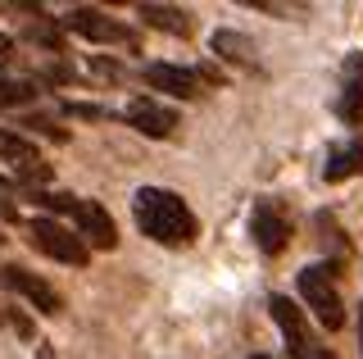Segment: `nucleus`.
Here are the masks:
<instances>
[{"instance_id":"obj_8","label":"nucleus","mask_w":363,"mask_h":359,"mask_svg":"<svg viewBox=\"0 0 363 359\" xmlns=\"http://www.w3.org/2000/svg\"><path fill=\"white\" fill-rule=\"evenodd\" d=\"M250 237H255V245L264 255H281L286 250V219H281V209L272 205V200H255V209H250Z\"/></svg>"},{"instance_id":"obj_6","label":"nucleus","mask_w":363,"mask_h":359,"mask_svg":"<svg viewBox=\"0 0 363 359\" xmlns=\"http://www.w3.org/2000/svg\"><path fill=\"white\" fill-rule=\"evenodd\" d=\"M73 223H77V237L86 241V250L91 245H96V250H113V245H118V228H113L109 209L100 205V200H77Z\"/></svg>"},{"instance_id":"obj_16","label":"nucleus","mask_w":363,"mask_h":359,"mask_svg":"<svg viewBox=\"0 0 363 359\" xmlns=\"http://www.w3.org/2000/svg\"><path fill=\"white\" fill-rule=\"evenodd\" d=\"M359 355H363V305H359Z\"/></svg>"},{"instance_id":"obj_18","label":"nucleus","mask_w":363,"mask_h":359,"mask_svg":"<svg viewBox=\"0 0 363 359\" xmlns=\"http://www.w3.org/2000/svg\"><path fill=\"white\" fill-rule=\"evenodd\" d=\"M250 359H268V355H250Z\"/></svg>"},{"instance_id":"obj_3","label":"nucleus","mask_w":363,"mask_h":359,"mask_svg":"<svg viewBox=\"0 0 363 359\" xmlns=\"http://www.w3.org/2000/svg\"><path fill=\"white\" fill-rule=\"evenodd\" d=\"M28 241L37 245L41 255H50V260H60V264H68V268H86V264H91L86 241L73 237V232H68L64 223H55V219H37V223L28 228Z\"/></svg>"},{"instance_id":"obj_1","label":"nucleus","mask_w":363,"mask_h":359,"mask_svg":"<svg viewBox=\"0 0 363 359\" xmlns=\"http://www.w3.org/2000/svg\"><path fill=\"white\" fill-rule=\"evenodd\" d=\"M132 214H136V228L159 245H186L200 232L191 205L177 192H168V187H141L132 196Z\"/></svg>"},{"instance_id":"obj_12","label":"nucleus","mask_w":363,"mask_h":359,"mask_svg":"<svg viewBox=\"0 0 363 359\" xmlns=\"http://www.w3.org/2000/svg\"><path fill=\"white\" fill-rule=\"evenodd\" d=\"M141 18L150 28H159V32H173V37H186V32H191V14H186V9H173V5H155V0H145Z\"/></svg>"},{"instance_id":"obj_2","label":"nucleus","mask_w":363,"mask_h":359,"mask_svg":"<svg viewBox=\"0 0 363 359\" xmlns=\"http://www.w3.org/2000/svg\"><path fill=\"white\" fill-rule=\"evenodd\" d=\"M300 300L313 309V319L323 323L327 332H336L340 323H345V300H340V291L332 282V264H309L300 273Z\"/></svg>"},{"instance_id":"obj_10","label":"nucleus","mask_w":363,"mask_h":359,"mask_svg":"<svg viewBox=\"0 0 363 359\" xmlns=\"http://www.w3.org/2000/svg\"><path fill=\"white\" fill-rule=\"evenodd\" d=\"M336 114L359 128L363 123V55H345V69H340V100H336Z\"/></svg>"},{"instance_id":"obj_13","label":"nucleus","mask_w":363,"mask_h":359,"mask_svg":"<svg viewBox=\"0 0 363 359\" xmlns=\"http://www.w3.org/2000/svg\"><path fill=\"white\" fill-rule=\"evenodd\" d=\"M350 173H363V141L340 145V150H332V155H327V164H323L327 182H340V177H350Z\"/></svg>"},{"instance_id":"obj_5","label":"nucleus","mask_w":363,"mask_h":359,"mask_svg":"<svg viewBox=\"0 0 363 359\" xmlns=\"http://www.w3.org/2000/svg\"><path fill=\"white\" fill-rule=\"evenodd\" d=\"M0 282H5L9 291H18V296L28 300V305H37L41 314H60V309H64L60 291L45 282V277L28 273V268H18V264H5V268H0Z\"/></svg>"},{"instance_id":"obj_4","label":"nucleus","mask_w":363,"mask_h":359,"mask_svg":"<svg viewBox=\"0 0 363 359\" xmlns=\"http://www.w3.org/2000/svg\"><path fill=\"white\" fill-rule=\"evenodd\" d=\"M268 309H272V319H277L281 336L291 341V359H332L327 346L313 336V328L304 323V309L291 305V296H268Z\"/></svg>"},{"instance_id":"obj_9","label":"nucleus","mask_w":363,"mask_h":359,"mask_svg":"<svg viewBox=\"0 0 363 359\" xmlns=\"http://www.w3.org/2000/svg\"><path fill=\"white\" fill-rule=\"evenodd\" d=\"M123 118L132 123L136 132H141V137H150V141H164L168 132L177 128V114L168 105H159L155 96H136L128 109H123Z\"/></svg>"},{"instance_id":"obj_17","label":"nucleus","mask_w":363,"mask_h":359,"mask_svg":"<svg viewBox=\"0 0 363 359\" xmlns=\"http://www.w3.org/2000/svg\"><path fill=\"white\" fill-rule=\"evenodd\" d=\"M9 50V37H0V55H5Z\"/></svg>"},{"instance_id":"obj_11","label":"nucleus","mask_w":363,"mask_h":359,"mask_svg":"<svg viewBox=\"0 0 363 359\" xmlns=\"http://www.w3.org/2000/svg\"><path fill=\"white\" fill-rule=\"evenodd\" d=\"M141 77H145V87H155V92H164V96H182V100L200 96V77L191 69H177V64H145Z\"/></svg>"},{"instance_id":"obj_14","label":"nucleus","mask_w":363,"mask_h":359,"mask_svg":"<svg viewBox=\"0 0 363 359\" xmlns=\"http://www.w3.org/2000/svg\"><path fill=\"white\" fill-rule=\"evenodd\" d=\"M213 50L227 55L232 64H245V69H255V41L241 37V32H213Z\"/></svg>"},{"instance_id":"obj_15","label":"nucleus","mask_w":363,"mask_h":359,"mask_svg":"<svg viewBox=\"0 0 363 359\" xmlns=\"http://www.w3.org/2000/svg\"><path fill=\"white\" fill-rule=\"evenodd\" d=\"M73 118H113V109H100V105H68Z\"/></svg>"},{"instance_id":"obj_7","label":"nucleus","mask_w":363,"mask_h":359,"mask_svg":"<svg viewBox=\"0 0 363 359\" xmlns=\"http://www.w3.org/2000/svg\"><path fill=\"white\" fill-rule=\"evenodd\" d=\"M60 23H64L68 32H82V37H91V41H118V46H132V41H136V32H132V28L113 23V18H105L100 9H86V5L68 9Z\"/></svg>"}]
</instances>
